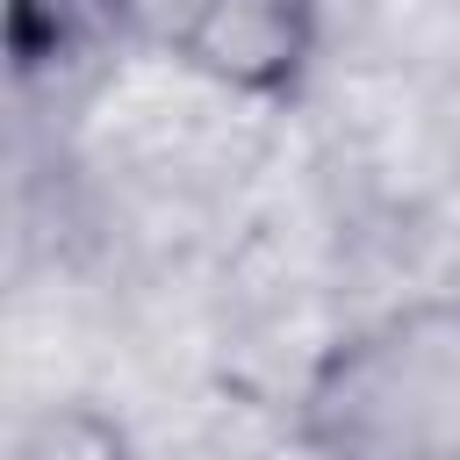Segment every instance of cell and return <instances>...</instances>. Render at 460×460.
Wrapping results in <instances>:
<instances>
[{
	"instance_id": "obj_2",
	"label": "cell",
	"mask_w": 460,
	"mask_h": 460,
	"mask_svg": "<svg viewBox=\"0 0 460 460\" xmlns=\"http://www.w3.org/2000/svg\"><path fill=\"white\" fill-rule=\"evenodd\" d=\"M165 50L237 101H295L323 50V0H172Z\"/></svg>"
},
{
	"instance_id": "obj_4",
	"label": "cell",
	"mask_w": 460,
	"mask_h": 460,
	"mask_svg": "<svg viewBox=\"0 0 460 460\" xmlns=\"http://www.w3.org/2000/svg\"><path fill=\"white\" fill-rule=\"evenodd\" d=\"M14 460H137V438H129V424L108 417L101 402L65 395V402H43V410L22 424Z\"/></svg>"
},
{
	"instance_id": "obj_3",
	"label": "cell",
	"mask_w": 460,
	"mask_h": 460,
	"mask_svg": "<svg viewBox=\"0 0 460 460\" xmlns=\"http://www.w3.org/2000/svg\"><path fill=\"white\" fill-rule=\"evenodd\" d=\"M144 36V0H7L0 43L22 93H65L115 72Z\"/></svg>"
},
{
	"instance_id": "obj_1",
	"label": "cell",
	"mask_w": 460,
	"mask_h": 460,
	"mask_svg": "<svg viewBox=\"0 0 460 460\" xmlns=\"http://www.w3.org/2000/svg\"><path fill=\"white\" fill-rule=\"evenodd\" d=\"M302 460H460V295L338 331L295 388Z\"/></svg>"
}]
</instances>
